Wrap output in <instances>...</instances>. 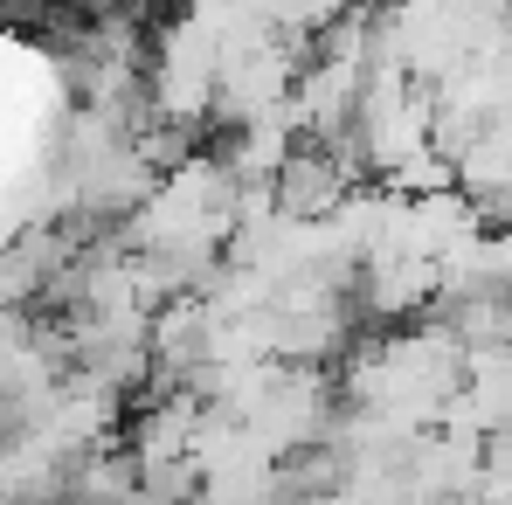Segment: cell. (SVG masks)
<instances>
[{"label": "cell", "instance_id": "cell-1", "mask_svg": "<svg viewBox=\"0 0 512 505\" xmlns=\"http://www.w3.org/2000/svg\"><path fill=\"white\" fill-rule=\"evenodd\" d=\"M353 180H360V167L346 153H333L326 139H312V146L298 139L270 167V208L291 215V222H333L346 208V194H353Z\"/></svg>", "mask_w": 512, "mask_h": 505}]
</instances>
